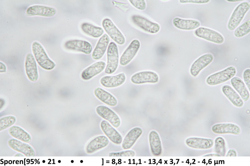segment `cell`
I'll use <instances>...</instances> for the list:
<instances>
[{"mask_svg":"<svg viewBox=\"0 0 250 166\" xmlns=\"http://www.w3.org/2000/svg\"><path fill=\"white\" fill-rule=\"evenodd\" d=\"M95 96L100 101L111 107H115L118 103L116 98L111 94L100 87L96 88L94 91Z\"/></svg>","mask_w":250,"mask_h":166,"instance_id":"obj_22","label":"cell"},{"mask_svg":"<svg viewBox=\"0 0 250 166\" xmlns=\"http://www.w3.org/2000/svg\"><path fill=\"white\" fill-rule=\"evenodd\" d=\"M26 13L27 15L30 16H40L44 17H52L56 13V9L52 7L47 6L34 5L28 8Z\"/></svg>","mask_w":250,"mask_h":166,"instance_id":"obj_13","label":"cell"},{"mask_svg":"<svg viewBox=\"0 0 250 166\" xmlns=\"http://www.w3.org/2000/svg\"><path fill=\"white\" fill-rule=\"evenodd\" d=\"M10 134L13 137L26 143L31 141L30 135L23 129L16 126L11 127L8 130Z\"/></svg>","mask_w":250,"mask_h":166,"instance_id":"obj_30","label":"cell"},{"mask_svg":"<svg viewBox=\"0 0 250 166\" xmlns=\"http://www.w3.org/2000/svg\"><path fill=\"white\" fill-rule=\"evenodd\" d=\"M135 152L132 150H127L118 152H111L109 153V156H133Z\"/></svg>","mask_w":250,"mask_h":166,"instance_id":"obj_34","label":"cell"},{"mask_svg":"<svg viewBox=\"0 0 250 166\" xmlns=\"http://www.w3.org/2000/svg\"><path fill=\"white\" fill-rule=\"evenodd\" d=\"M223 93L235 106L238 107L243 106L244 102L240 95L230 85H225L222 88Z\"/></svg>","mask_w":250,"mask_h":166,"instance_id":"obj_27","label":"cell"},{"mask_svg":"<svg viewBox=\"0 0 250 166\" xmlns=\"http://www.w3.org/2000/svg\"><path fill=\"white\" fill-rule=\"evenodd\" d=\"M215 152L220 156H224L226 152L224 140L221 137H217L215 140Z\"/></svg>","mask_w":250,"mask_h":166,"instance_id":"obj_32","label":"cell"},{"mask_svg":"<svg viewBox=\"0 0 250 166\" xmlns=\"http://www.w3.org/2000/svg\"><path fill=\"white\" fill-rule=\"evenodd\" d=\"M204 156H220L219 155L217 154H211L205 155Z\"/></svg>","mask_w":250,"mask_h":166,"instance_id":"obj_40","label":"cell"},{"mask_svg":"<svg viewBox=\"0 0 250 166\" xmlns=\"http://www.w3.org/2000/svg\"><path fill=\"white\" fill-rule=\"evenodd\" d=\"M67 50L81 52L87 55L90 54L92 50V46L88 42L80 40H67L64 44Z\"/></svg>","mask_w":250,"mask_h":166,"instance_id":"obj_10","label":"cell"},{"mask_svg":"<svg viewBox=\"0 0 250 166\" xmlns=\"http://www.w3.org/2000/svg\"><path fill=\"white\" fill-rule=\"evenodd\" d=\"M237 154L236 151L234 149H229L226 154V156H236Z\"/></svg>","mask_w":250,"mask_h":166,"instance_id":"obj_38","label":"cell"},{"mask_svg":"<svg viewBox=\"0 0 250 166\" xmlns=\"http://www.w3.org/2000/svg\"><path fill=\"white\" fill-rule=\"evenodd\" d=\"M230 82L242 100L245 102L248 101L250 97V93L243 81L240 78L235 77L231 79Z\"/></svg>","mask_w":250,"mask_h":166,"instance_id":"obj_26","label":"cell"},{"mask_svg":"<svg viewBox=\"0 0 250 166\" xmlns=\"http://www.w3.org/2000/svg\"><path fill=\"white\" fill-rule=\"evenodd\" d=\"M110 40L109 36L106 34L101 36L92 54L93 59L98 60L103 57L108 46Z\"/></svg>","mask_w":250,"mask_h":166,"instance_id":"obj_17","label":"cell"},{"mask_svg":"<svg viewBox=\"0 0 250 166\" xmlns=\"http://www.w3.org/2000/svg\"><path fill=\"white\" fill-rule=\"evenodd\" d=\"M102 24L106 32L115 42L120 45L125 43V39L124 36L110 19H104Z\"/></svg>","mask_w":250,"mask_h":166,"instance_id":"obj_6","label":"cell"},{"mask_svg":"<svg viewBox=\"0 0 250 166\" xmlns=\"http://www.w3.org/2000/svg\"><path fill=\"white\" fill-rule=\"evenodd\" d=\"M236 72L235 67L233 66H230L209 76L206 79V82L210 86L219 84L234 77Z\"/></svg>","mask_w":250,"mask_h":166,"instance_id":"obj_2","label":"cell"},{"mask_svg":"<svg viewBox=\"0 0 250 166\" xmlns=\"http://www.w3.org/2000/svg\"><path fill=\"white\" fill-rule=\"evenodd\" d=\"M129 2L135 7L140 10H144L146 7V3L144 0H130Z\"/></svg>","mask_w":250,"mask_h":166,"instance_id":"obj_35","label":"cell"},{"mask_svg":"<svg viewBox=\"0 0 250 166\" xmlns=\"http://www.w3.org/2000/svg\"><path fill=\"white\" fill-rule=\"evenodd\" d=\"M142 132V129L139 127H134L125 136L122 144V147L124 149L131 148Z\"/></svg>","mask_w":250,"mask_h":166,"instance_id":"obj_21","label":"cell"},{"mask_svg":"<svg viewBox=\"0 0 250 166\" xmlns=\"http://www.w3.org/2000/svg\"><path fill=\"white\" fill-rule=\"evenodd\" d=\"M194 34L197 37L215 43L221 44L224 41V38L220 33L207 27L198 28Z\"/></svg>","mask_w":250,"mask_h":166,"instance_id":"obj_5","label":"cell"},{"mask_svg":"<svg viewBox=\"0 0 250 166\" xmlns=\"http://www.w3.org/2000/svg\"><path fill=\"white\" fill-rule=\"evenodd\" d=\"M243 77L245 83L249 91L250 88V69H247L244 71Z\"/></svg>","mask_w":250,"mask_h":166,"instance_id":"obj_36","label":"cell"},{"mask_svg":"<svg viewBox=\"0 0 250 166\" xmlns=\"http://www.w3.org/2000/svg\"><path fill=\"white\" fill-rule=\"evenodd\" d=\"M25 70L27 76L31 81H36L38 78V68L34 56L31 53L27 54L25 62Z\"/></svg>","mask_w":250,"mask_h":166,"instance_id":"obj_14","label":"cell"},{"mask_svg":"<svg viewBox=\"0 0 250 166\" xmlns=\"http://www.w3.org/2000/svg\"><path fill=\"white\" fill-rule=\"evenodd\" d=\"M101 128L109 140L114 143L120 144L122 137L120 134L106 120H103L100 124Z\"/></svg>","mask_w":250,"mask_h":166,"instance_id":"obj_18","label":"cell"},{"mask_svg":"<svg viewBox=\"0 0 250 166\" xmlns=\"http://www.w3.org/2000/svg\"><path fill=\"white\" fill-rule=\"evenodd\" d=\"M172 23L177 28L183 30H190L198 28L200 23L197 20L193 19H185L179 17L174 18Z\"/></svg>","mask_w":250,"mask_h":166,"instance_id":"obj_25","label":"cell"},{"mask_svg":"<svg viewBox=\"0 0 250 166\" xmlns=\"http://www.w3.org/2000/svg\"><path fill=\"white\" fill-rule=\"evenodd\" d=\"M140 46L138 40H132L121 55L119 61L120 64L124 66L128 64L137 53Z\"/></svg>","mask_w":250,"mask_h":166,"instance_id":"obj_11","label":"cell"},{"mask_svg":"<svg viewBox=\"0 0 250 166\" xmlns=\"http://www.w3.org/2000/svg\"><path fill=\"white\" fill-rule=\"evenodd\" d=\"M8 145L15 150L23 154L26 156H34L35 152L28 145L18 140L12 139L9 140Z\"/></svg>","mask_w":250,"mask_h":166,"instance_id":"obj_23","label":"cell"},{"mask_svg":"<svg viewBox=\"0 0 250 166\" xmlns=\"http://www.w3.org/2000/svg\"><path fill=\"white\" fill-rule=\"evenodd\" d=\"M132 20L135 25L145 31L154 34L160 30V27L158 24L152 22L141 16L133 15Z\"/></svg>","mask_w":250,"mask_h":166,"instance_id":"obj_7","label":"cell"},{"mask_svg":"<svg viewBox=\"0 0 250 166\" xmlns=\"http://www.w3.org/2000/svg\"><path fill=\"white\" fill-rule=\"evenodd\" d=\"M180 2L182 3H192L196 4H204L208 2L209 0H180Z\"/></svg>","mask_w":250,"mask_h":166,"instance_id":"obj_37","label":"cell"},{"mask_svg":"<svg viewBox=\"0 0 250 166\" xmlns=\"http://www.w3.org/2000/svg\"><path fill=\"white\" fill-rule=\"evenodd\" d=\"M250 7V3L247 2L241 3L236 7L228 22V27L229 30H234L238 26Z\"/></svg>","mask_w":250,"mask_h":166,"instance_id":"obj_3","label":"cell"},{"mask_svg":"<svg viewBox=\"0 0 250 166\" xmlns=\"http://www.w3.org/2000/svg\"><path fill=\"white\" fill-rule=\"evenodd\" d=\"M105 62L100 61L96 62L85 69L81 74V78L88 80L101 73L105 68Z\"/></svg>","mask_w":250,"mask_h":166,"instance_id":"obj_16","label":"cell"},{"mask_svg":"<svg viewBox=\"0 0 250 166\" xmlns=\"http://www.w3.org/2000/svg\"><path fill=\"white\" fill-rule=\"evenodd\" d=\"M250 31V21H246L237 27L234 31V35L237 37H242L248 34Z\"/></svg>","mask_w":250,"mask_h":166,"instance_id":"obj_31","label":"cell"},{"mask_svg":"<svg viewBox=\"0 0 250 166\" xmlns=\"http://www.w3.org/2000/svg\"><path fill=\"white\" fill-rule=\"evenodd\" d=\"M130 79L132 83L136 84L145 83H154L158 82L159 77L155 72L143 71L134 74L131 76Z\"/></svg>","mask_w":250,"mask_h":166,"instance_id":"obj_8","label":"cell"},{"mask_svg":"<svg viewBox=\"0 0 250 166\" xmlns=\"http://www.w3.org/2000/svg\"><path fill=\"white\" fill-rule=\"evenodd\" d=\"M107 61L105 72L110 74L116 70L119 62L118 47L114 42H112L109 43L107 50Z\"/></svg>","mask_w":250,"mask_h":166,"instance_id":"obj_4","label":"cell"},{"mask_svg":"<svg viewBox=\"0 0 250 166\" xmlns=\"http://www.w3.org/2000/svg\"><path fill=\"white\" fill-rule=\"evenodd\" d=\"M109 140L105 136H98L90 141L86 147V151L88 154H92L106 146Z\"/></svg>","mask_w":250,"mask_h":166,"instance_id":"obj_24","label":"cell"},{"mask_svg":"<svg viewBox=\"0 0 250 166\" xmlns=\"http://www.w3.org/2000/svg\"><path fill=\"white\" fill-rule=\"evenodd\" d=\"M97 114L103 119L108 121L113 127H118L121 124V121L117 114L113 111L107 106L100 105L96 108Z\"/></svg>","mask_w":250,"mask_h":166,"instance_id":"obj_9","label":"cell"},{"mask_svg":"<svg viewBox=\"0 0 250 166\" xmlns=\"http://www.w3.org/2000/svg\"><path fill=\"white\" fill-rule=\"evenodd\" d=\"M149 141L151 152L153 155L159 156L162 153V146L159 136L155 130L151 131L149 135Z\"/></svg>","mask_w":250,"mask_h":166,"instance_id":"obj_28","label":"cell"},{"mask_svg":"<svg viewBox=\"0 0 250 166\" xmlns=\"http://www.w3.org/2000/svg\"><path fill=\"white\" fill-rule=\"evenodd\" d=\"M6 71V65L2 62H0V73L5 72Z\"/></svg>","mask_w":250,"mask_h":166,"instance_id":"obj_39","label":"cell"},{"mask_svg":"<svg viewBox=\"0 0 250 166\" xmlns=\"http://www.w3.org/2000/svg\"><path fill=\"white\" fill-rule=\"evenodd\" d=\"M32 52L36 60L42 69L47 70L53 69L56 66L55 63L48 57L42 45L37 41L33 42L32 44Z\"/></svg>","mask_w":250,"mask_h":166,"instance_id":"obj_1","label":"cell"},{"mask_svg":"<svg viewBox=\"0 0 250 166\" xmlns=\"http://www.w3.org/2000/svg\"><path fill=\"white\" fill-rule=\"evenodd\" d=\"M212 130L214 133L218 134H230L238 135L241 132L240 128L238 125L229 123L215 124L212 126Z\"/></svg>","mask_w":250,"mask_h":166,"instance_id":"obj_19","label":"cell"},{"mask_svg":"<svg viewBox=\"0 0 250 166\" xmlns=\"http://www.w3.org/2000/svg\"><path fill=\"white\" fill-rule=\"evenodd\" d=\"M187 145L189 147L197 149H207L213 146V140L199 137H190L186 140Z\"/></svg>","mask_w":250,"mask_h":166,"instance_id":"obj_20","label":"cell"},{"mask_svg":"<svg viewBox=\"0 0 250 166\" xmlns=\"http://www.w3.org/2000/svg\"><path fill=\"white\" fill-rule=\"evenodd\" d=\"M82 31L87 35L92 37L98 38L102 36L103 29L88 23H83L81 26Z\"/></svg>","mask_w":250,"mask_h":166,"instance_id":"obj_29","label":"cell"},{"mask_svg":"<svg viewBox=\"0 0 250 166\" xmlns=\"http://www.w3.org/2000/svg\"><path fill=\"white\" fill-rule=\"evenodd\" d=\"M126 79V75L123 73L114 75H107L102 77L100 82L103 87L112 88L119 87L122 85Z\"/></svg>","mask_w":250,"mask_h":166,"instance_id":"obj_15","label":"cell"},{"mask_svg":"<svg viewBox=\"0 0 250 166\" xmlns=\"http://www.w3.org/2000/svg\"><path fill=\"white\" fill-rule=\"evenodd\" d=\"M227 1H228V2H238V1H242V0H227Z\"/></svg>","mask_w":250,"mask_h":166,"instance_id":"obj_41","label":"cell"},{"mask_svg":"<svg viewBox=\"0 0 250 166\" xmlns=\"http://www.w3.org/2000/svg\"><path fill=\"white\" fill-rule=\"evenodd\" d=\"M213 59L212 55L207 53L198 58L192 64L190 73L192 76L196 77L202 70L210 64Z\"/></svg>","mask_w":250,"mask_h":166,"instance_id":"obj_12","label":"cell"},{"mask_svg":"<svg viewBox=\"0 0 250 166\" xmlns=\"http://www.w3.org/2000/svg\"><path fill=\"white\" fill-rule=\"evenodd\" d=\"M16 121L13 116H8L2 117L0 119V130L5 129L13 125Z\"/></svg>","mask_w":250,"mask_h":166,"instance_id":"obj_33","label":"cell"}]
</instances>
